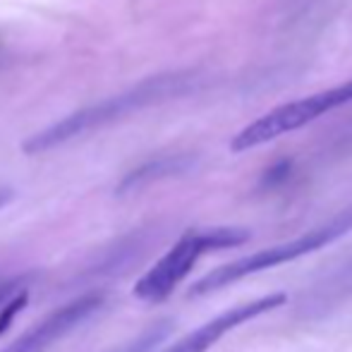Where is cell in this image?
I'll return each instance as SVG.
<instances>
[{"label": "cell", "mask_w": 352, "mask_h": 352, "mask_svg": "<svg viewBox=\"0 0 352 352\" xmlns=\"http://www.w3.org/2000/svg\"><path fill=\"white\" fill-rule=\"evenodd\" d=\"M199 82H201V77L192 70L148 77L137 84V87L127 89V91L116 94V96H111V98H103V101L91 103V106H87V108H79V111L65 116L63 120H58L56 125L36 132V135L29 137V140L22 144V151L29 153V156L51 151V148L77 140V137H84L94 130L113 125V122L122 120V118L132 116V113H137V111L173 101V98L187 96V94H192L199 87Z\"/></svg>", "instance_id": "1"}, {"label": "cell", "mask_w": 352, "mask_h": 352, "mask_svg": "<svg viewBox=\"0 0 352 352\" xmlns=\"http://www.w3.org/2000/svg\"><path fill=\"white\" fill-rule=\"evenodd\" d=\"M350 230H352V204L348 209L340 211L338 216L331 218V221L321 223L319 228L295 237V240L280 242V245L269 247V250H264V252H256V254L242 256V259H237V261L218 266V269H213L211 274H206L204 278L197 280L195 285L190 287V295L192 297L209 295V292H216V290H221V287L230 285V283L247 278V276L256 274V271L274 269V266L287 264V261L297 259V256L311 254V252L340 240V237L348 235Z\"/></svg>", "instance_id": "2"}, {"label": "cell", "mask_w": 352, "mask_h": 352, "mask_svg": "<svg viewBox=\"0 0 352 352\" xmlns=\"http://www.w3.org/2000/svg\"><path fill=\"white\" fill-rule=\"evenodd\" d=\"M247 240H250V230H242V228H211V230L187 232L137 280L135 295L144 302L166 300L180 285V280H185V276L195 269L201 254L240 247Z\"/></svg>", "instance_id": "3"}, {"label": "cell", "mask_w": 352, "mask_h": 352, "mask_svg": "<svg viewBox=\"0 0 352 352\" xmlns=\"http://www.w3.org/2000/svg\"><path fill=\"white\" fill-rule=\"evenodd\" d=\"M348 103H352V79L338 84V87L324 89V91L309 94V96L297 98V101L276 106L274 111L264 113L252 125H247L245 130L237 132L230 142V151L242 153L254 146H261V144H269L283 135H287V132H295L311 125L314 120L324 118L326 113L348 106Z\"/></svg>", "instance_id": "4"}, {"label": "cell", "mask_w": 352, "mask_h": 352, "mask_svg": "<svg viewBox=\"0 0 352 352\" xmlns=\"http://www.w3.org/2000/svg\"><path fill=\"white\" fill-rule=\"evenodd\" d=\"M106 305V295L103 292H89L77 300L63 305L60 309L51 311L41 324H36L32 331H27L24 336H19L12 345H8L0 352H43L51 348L56 340H60L65 333H70L74 326H79L82 321H87L94 311H98Z\"/></svg>", "instance_id": "5"}, {"label": "cell", "mask_w": 352, "mask_h": 352, "mask_svg": "<svg viewBox=\"0 0 352 352\" xmlns=\"http://www.w3.org/2000/svg\"><path fill=\"white\" fill-rule=\"evenodd\" d=\"M285 300H287L285 292H274V295H264V297H256V300L245 302V305H237V307H232V309L223 311V314L213 316L204 326L195 329L192 333H187L185 338L177 340L175 345H170V348H166L161 352H206V350H211L228 331L237 329V326H242L245 321L256 319V316L266 314V311L278 309V307L285 305Z\"/></svg>", "instance_id": "6"}, {"label": "cell", "mask_w": 352, "mask_h": 352, "mask_svg": "<svg viewBox=\"0 0 352 352\" xmlns=\"http://www.w3.org/2000/svg\"><path fill=\"white\" fill-rule=\"evenodd\" d=\"M192 163H195V158L192 156H163V158L146 161L122 177L120 185H118V195H125V192L137 190V187H144L153 180H161V177L177 175V173L187 170Z\"/></svg>", "instance_id": "7"}, {"label": "cell", "mask_w": 352, "mask_h": 352, "mask_svg": "<svg viewBox=\"0 0 352 352\" xmlns=\"http://www.w3.org/2000/svg\"><path fill=\"white\" fill-rule=\"evenodd\" d=\"M173 329H175V326H173V321H161V324H153L151 329H146L142 336H137V338H132L127 345H122L120 350H113V352H151L173 333Z\"/></svg>", "instance_id": "8"}, {"label": "cell", "mask_w": 352, "mask_h": 352, "mask_svg": "<svg viewBox=\"0 0 352 352\" xmlns=\"http://www.w3.org/2000/svg\"><path fill=\"white\" fill-rule=\"evenodd\" d=\"M27 305H29V292H27V287H22V290H17L3 307H0V336L12 326L14 316H17Z\"/></svg>", "instance_id": "9"}, {"label": "cell", "mask_w": 352, "mask_h": 352, "mask_svg": "<svg viewBox=\"0 0 352 352\" xmlns=\"http://www.w3.org/2000/svg\"><path fill=\"white\" fill-rule=\"evenodd\" d=\"M24 280H27V278H8V280L0 283V307H3L17 290L27 287V283H24Z\"/></svg>", "instance_id": "10"}, {"label": "cell", "mask_w": 352, "mask_h": 352, "mask_svg": "<svg viewBox=\"0 0 352 352\" xmlns=\"http://www.w3.org/2000/svg\"><path fill=\"white\" fill-rule=\"evenodd\" d=\"M12 195H14V192L10 190V187H0V209H3L10 199H12Z\"/></svg>", "instance_id": "11"}]
</instances>
